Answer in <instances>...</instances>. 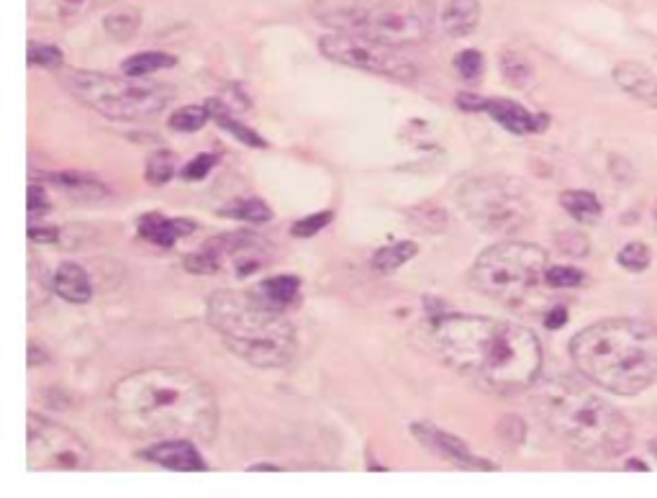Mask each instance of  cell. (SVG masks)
<instances>
[{
  "mask_svg": "<svg viewBox=\"0 0 657 498\" xmlns=\"http://www.w3.org/2000/svg\"><path fill=\"white\" fill-rule=\"evenodd\" d=\"M534 388L539 419L573 449L611 460L632 445V427L606 398L575 378H547Z\"/></svg>",
  "mask_w": 657,
  "mask_h": 498,
  "instance_id": "cell-4",
  "label": "cell"
},
{
  "mask_svg": "<svg viewBox=\"0 0 657 498\" xmlns=\"http://www.w3.org/2000/svg\"><path fill=\"white\" fill-rule=\"evenodd\" d=\"M108 3L113 0H29V16L47 23H62L85 16Z\"/></svg>",
  "mask_w": 657,
  "mask_h": 498,
  "instance_id": "cell-15",
  "label": "cell"
},
{
  "mask_svg": "<svg viewBox=\"0 0 657 498\" xmlns=\"http://www.w3.org/2000/svg\"><path fill=\"white\" fill-rule=\"evenodd\" d=\"M173 65H175V57L173 54L139 52L126 59L124 75H129V77H146V75H155V72L164 70V67H173Z\"/></svg>",
  "mask_w": 657,
  "mask_h": 498,
  "instance_id": "cell-25",
  "label": "cell"
},
{
  "mask_svg": "<svg viewBox=\"0 0 657 498\" xmlns=\"http://www.w3.org/2000/svg\"><path fill=\"white\" fill-rule=\"evenodd\" d=\"M565 321H568V311H565L563 306H557L555 311H550V314L545 316V324H547L550 329H560V326H563Z\"/></svg>",
  "mask_w": 657,
  "mask_h": 498,
  "instance_id": "cell-40",
  "label": "cell"
},
{
  "mask_svg": "<svg viewBox=\"0 0 657 498\" xmlns=\"http://www.w3.org/2000/svg\"><path fill=\"white\" fill-rule=\"evenodd\" d=\"M206 106L211 111V119H214L216 124L221 126V129H226L229 134H234L239 142L247 144V147H254V149H265L267 147L265 139H262L257 131H252L249 126H244L242 121H236V119L229 113V108L224 106L221 101H209Z\"/></svg>",
  "mask_w": 657,
  "mask_h": 498,
  "instance_id": "cell-23",
  "label": "cell"
},
{
  "mask_svg": "<svg viewBox=\"0 0 657 498\" xmlns=\"http://www.w3.org/2000/svg\"><path fill=\"white\" fill-rule=\"evenodd\" d=\"M329 221H332V211H321V214L306 216V218H298V221L290 227V234L298 236V239H308V236L319 234Z\"/></svg>",
  "mask_w": 657,
  "mask_h": 498,
  "instance_id": "cell-36",
  "label": "cell"
},
{
  "mask_svg": "<svg viewBox=\"0 0 657 498\" xmlns=\"http://www.w3.org/2000/svg\"><path fill=\"white\" fill-rule=\"evenodd\" d=\"M221 216H229L236 221H247V224H265L272 218L270 206L262 203L260 198H249V200H236L226 209H221Z\"/></svg>",
  "mask_w": 657,
  "mask_h": 498,
  "instance_id": "cell-26",
  "label": "cell"
},
{
  "mask_svg": "<svg viewBox=\"0 0 657 498\" xmlns=\"http://www.w3.org/2000/svg\"><path fill=\"white\" fill-rule=\"evenodd\" d=\"M193 229H196V224L188 218H167L162 214H146L137 221L139 236L157 245V247H173L180 236L191 234Z\"/></svg>",
  "mask_w": 657,
  "mask_h": 498,
  "instance_id": "cell-16",
  "label": "cell"
},
{
  "mask_svg": "<svg viewBox=\"0 0 657 498\" xmlns=\"http://www.w3.org/2000/svg\"><path fill=\"white\" fill-rule=\"evenodd\" d=\"M54 293L67 303L83 306L93 298V283L90 275L75 262H62L54 272Z\"/></svg>",
  "mask_w": 657,
  "mask_h": 498,
  "instance_id": "cell-18",
  "label": "cell"
},
{
  "mask_svg": "<svg viewBox=\"0 0 657 498\" xmlns=\"http://www.w3.org/2000/svg\"><path fill=\"white\" fill-rule=\"evenodd\" d=\"M226 260H229V239H226V234H221L196 252H191L182 260V265L193 275H214L218 270H224Z\"/></svg>",
  "mask_w": 657,
  "mask_h": 498,
  "instance_id": "cell-19",
  "label": "cell"
},
{
  "mask_svg": "<svg viewBox=\"0 0 657 498\" xmlns=\"http://www.w3.org/2000/svg\"><path fill=\"white\" fill-rule=\"evenodd\" d=\"M416 252H419V247L413 242H393V245H386L375 252L373 267L380 272H393V270L406 265L411 257H416Z\"/></svg>",
  "mask_w": 657,
  "mask_h": 498,
  "instance_id": "cell-24",
  "label": "cell"
},
{
  "mask_svg": "<svg viewBox=\"0 0 657 498\" xmlns=\"http://www.w3.org/2000/svg\"><path fill=\"white\" fill-rule=\"evenodd\" d=\"M103 29L108 36H113L116 41H129L139 29V11H124V13H113L103 21Z\"/></svg>",
  "mask_w": 657,
  "mask_h": 498,
  "instance_id": "cell-30",
  "label": "cell"
},
{
  "mask_svg": "<svg viewBox=\"0 0 657 498\" xmlns=\"http://www.w3.org/2000/svg\"><path fill=\"white\" fill-rule=\"evenodd\" d=\"M583 278H586V275H583L581 270L565 265L547 267V272H545V280H547L552 288H578V285L583 283Z\"/></svg>",
  "mask_w": 657,
  "mask_h": 498,
  "instance_id": "cell-35",
  "label": "cell"
},
{
  "mask_svg": "<svg viewBox=\"0 0 657 498\" xmlns=\"http://www.w3.org/2000/svg\"><path fill=\"white\" fill-rule=\"evenodd\" d=\"M480 0H449L442 13V26L449 36H467L478 29Z\"/></svg>",
  "mask_w": 657,
  "mask_h": 498,
  "instance_id": "cell-21",
  "label": "cell"
},
{
  "mask_svg": "<svg viewBox=\"0 0 657 498\" xmlns=\"http://www.w3.org/2000/svg\"><path fill=\"white\" fill-rule=\"evenodd\" d=\"M47 360V355L44 352H39V347H36L34 342L29 344V368H36L39 362H44Z\"/></svg>",
  "mask_w": 657,
  "mask_h": 498,
  "instance_id": "cell-41",
  "label": "cell"
},
{
  "mask_svg": "<svg viewBox=\"0 0 657 498\" xmlns=\"http://www.w3.org/2000/svg\"><path fill=\"white\" fill-rule=\"evenodd\" d=\"M26 449L29 470H85L93 463L83 437L39 414H29Z\"/></svg>",
  "mask_w": 657,
  "mask_h": 498,
  "instance_id": "cell-11",
  "label": "cell"
},
{
  "mask_svg": "<svg viewBox=\"0 0 657 498\" xmlns=\"http://www.w3.org/2000/svg\"><path fill=\"white\" fill-rule=\"evenodd\" d=\"M547 252L529 242H501L483 249L473 265V283L483 296L506 306H521L545 280Z\"/></svg>",
  "mask_w": 657,
  "mask_h": 498,
  "instance_id": "cell-8",
  "label": "cell"
},
{
  "mask_svg": "<svg viewBox=\"0 0 657 498\" xmlns=\"http://www.w3.org/2000/svg\"><path fill=\"white\" fill-rule=\"evenodd\" d=\"M49 290H54V280H47L44 267H39L31 260V267H29V306H31V311H34L36 306L47 303Z\"/></svg>",
  "mask_w": 657,
  "mask_h": 498,
  "instance_id": "cell-32",
  "label": "cell"
},
{
  "mask_svg": "<svg viewBox=\"0 0 657 498\" xmlns=\"http://www.w3.org/2000/svg\"><path fill=\"white\" fill-rule=\"evenodd\" d=\"M455 70L460 72V77L475 83V80H480L483 70H485V59H483V54L478 49H462L455 57Z\"/></svg>",
  "mask_w": 657,
  "mask_h": 498,
  "instance_id": "cell-33",
  "label": "cell"
},
{
  "mask_svg": "<svg viewBox=\"0 0 657 498\" xmlns=\"http://www.w3.org/2000/svg\"><path fill=\"white\" fill-rule=\"evenodd\" d=\"M262 303H267L270 308H278L285 311L288 306L298 301V293H301V280L296 275H275V278H267L262 283L252 290Z\"/></svg>",
  "mask_w": 657,
  "mask_h": 498,
  "instance_id": "cell-20",
  "label": "cell"
},
{
  "mask_svg": "<svg viewBox=\"0 0 657 498\" xmlns=\"http://www.w3.org/2000/svg\"><path fill=\"white\" fill-rule=\"evenodd\" d=\"M655 218H657V209H655Z\"/></svg>",
  "mask_w": 657,
  "mask_h": 498,
  "instance_id": "cell-42",
  "label": "cell"
},
{
  "mask_svg": "<svg viewBox=\"0 0 657 498\" xmlns=\"http://www.w3.org/2000/svg\"><path fill=\"white\" fill-rule=\"evenodd\" d=\"M457 200L467 218L488 234L516 232L532 216L524 185L506 175H480L467 180L460 188Z\"/></svg>",
  "mask_w": 657,
  "mask_h": 498,
  "instance_id": "cell-9",
  "label": "cell"
},
{
  "mask_svg": "<svg viewBox=\"0 0 657 498\" xmlns=\"http://www.w3.org/2000/svg\"><path fill=\"white\" fill-rule=\"evenodd\" d=\"M570 360L593 386L637 396L657 383V326L640 319H604L570 339Z\"/></svg>",
  "mask_w": 657,
  "mask_h": 498,
  "instance_id": "cell-3",
  "label": "cell"
},
{
  "mask_svg": "<svg viewBox=\"0 0 657 498\" xmlns=\"http://www.w3.org/2000/svg\"><path fill=\"white\" fill-rule=\"evenodd\" d=\"M413 437L427 447L429 452L439 455L447 463L457 465V467H478V470H496V463L478 458L470 447L462 442L460 437L447 434L444 429L434 427V424H413L411 427Z\"/></svg>",
  "mask_w": 657,
  "mask_h": 498,
  "instance_id": "cell-12",
  "label": "cell"
},
{
  "mask_svg": "<svg viewBox=\"0 0 657 498\" xmlns=\"http://www.w3.org/2000/svg\"><path fill=\"white\" fill-rule=\"evenodd\" d=\"M483 111L488 116H493V121L511 134H537V131L547 129V116H537L506 98H483Z\"/></svg>",
  "mask_w": 657,
  "mask_h": 498,
  "instance_id": "cell-14",
  "label": "cell"
},
{
  "mask_svg": "<svg viewBox=\"0 0 657 498\" xmlns=\"http://www.w3.org/2000/svg\"><path fill=\"white\" fill-rule=\"evenodd\" d=\"M614 83H617L624 93L640 98L642 103L657 108L655 72H650L647 67L637 65V62H619V65L614 67Z\"/></svg>",
  "mask_w": 657,
  "mask_h": 498,
  "instance_id": "cell-17",
  "label": "cell"
},
{
  "mask_svg": "<svg viewBox=\"0 0 657 498\" xmlns=\"http://www.w3.org/2000/svg\"><path fill=\"white\" fill-rule=\"evenodd\" d=\"M206 316L231 352L254 368L278 370L296 357L298 339L293 324L254 293L216 290L209 296Z\"/></svg>",
  "mask_w": 657,
  "mask_h": 498,
  "instance_id": "cell-5",
  "label": "cell"
},
{
  "mask_svg": "<svg viewBox=\"0 0 657 498\" xmlns=\"http://www.w3.org/2000/svg\"><path fill=\"white\" fill-rule=\"evenodd\" d=\"M144 175L146 180L152 182V185H164V182H170L173 175H175V155L173 152H155L149 160H146V170H144Z\"/></svg>",
  "mask_w": 657,
  "mask_h": 498,
  "instance_id": "cell-29",
  "label": "cell"
},
{
  "mask_svg": "<svg viewBox=\"0 0 657 498\" xmlns=\"http://www.w3.org/2000/svg\"><path fill=\"white\" fill-rule=\"evenodd\" d=\"M111 416L131 440H203L218 427V404L206 380L182 368H144L111 391Z\"/></svg>",
  "mask_w": 657,
  "mask_h": 498,
  "instance_id": "cell-1",
  "label": "cell"
},
{
  "mask_svg": "<svg viewBox=\"0 0 657 498\" xmlns=\"http://www.w3.org/2000/svg\"><path fill=\"white\" fill-rule=\"evenodd\" d=\"M429 339L447 368L485 391L532 388L542 370L539 339L514 321L442 314L429 324Z\"/></svg>",
  "mask_w": 657,
  "mask_h": 498,
  "instance_id": "cell-2",
  "label": "cell"
},
{
  "mask_svg": "<svg viewBox=\"0 0 657 498\" xmlns=\"http://www.w3.org/2000/svg\"><path fill=\"white\" fill-rule=\"evenodd\" d=\"M65 62L62 49H57L52 44H29V65H39V67H59Z\"/></svg>",
  "mask_w": 657,
  "mask_h": 498,
  "instance_id": "cell-34",
  "label": "cell"
},
{
  "mask_svg": "<svg viewBox=\"0 0 657 498\" xmlns=\"http://www.w3.org/2000/svg\"><path fill=\"white\" fill-rule=\"evenodd\" d=\"M62 85L111 121H146L162 113L175 98V88L129 75L124 80L103 72L72 70L65 75Z\"/></svg>",
  "mask_w": 657,
  "mask_h": 498,
  "instance_id": "cell-7",
  "label": "cell"
},
{
  "mask_svg": "<svg viewBox=\"0 0 657 498\" xmlns=\"http://www.w3.org/2000/svg\"><path fill=\"white\" fill-rule=\"evenodd\" d=\"M650 260H653V254H650L647 245H642V242H629V245H624V247L619 249V254H617V262H619L624 270H632V272L647 270V267H650Z\"/></svg>",
  "mask_w": 657,
  "mask_h": 498,
  "instance_id": "cell-31",
  "label": "cell"
},
{
  "mask_svg": "<svg viewBox=\"0 0 657 498\" xmlns=\"http://www.w3.org/2000/svg\"><path fill=\"white\" fill-rule=\"evenodd\" d=\"M47 211H49V196H47V191L39 182H31L29 185V216H31V221L39 214H47Z\"/></svg>",
  "mask_w": 657,
  "mask_h": 498,
  "instance_id": "cell-38",
  "label": "cell"
},
{
  "mask_svg": "<svg viewBox=\"0 0 657 498\" xmlns=\"http://www.w3.org/2000/svg\"><path fill=\"white\" fill-rule=\"evenodd\" d=\"M314 16L342 34L404 47L429 39L434 29V0H316Z\"/></svg>",
  "mask_w": 657,
  "mask_h": 498,
  "instance_id": "cell-6",
  "label": "cell"
},
{
  "mask_svg": "<svg viewBox=\"0 0 657 498\" xmlns=\"http://www.w3.org/2000/svg\"><path fill=\"white\" fill-rule=\"evenodd\" d=\"M216 157L214 155H198L196 160H191L182 167V178L185 180H203L211 170H214Z\"/></svg>",
  "mask_w": 657,
  "mask_h": 498,
  "instance_id": "cell-37",
  "label": "cell"
},
{
  "mask_svg": "<svg viewBox=\"0 0 657 498\" xmlns=\"http://www.w3.org/2000/svg\"><path fill=\"white\" fill-rule=\"evenodd\" d=\"M211 119V111L209 106H182L178 108L173 116H170V129L173 131H180V134H193V131H200L206 121Z\"/></svg>",
  "mask_w": 657,
  "mask_h": 498,
  "instance_id": "cell-27",
  "label": "cell"
},
{
  "mask_svg": "<svg viewBox=\"0 0 657 498\" xmlns=\"http://www.w3.org/2000/svg\"><path fill=\"white\" fill-rule=\"evenodd\" d=\"M144 460L149 463L162 465L167 470H206V460L200 458V452L196 449V445L185 437L180 440H160L157 445L146 447L142 452Z\"/></svg>",
  "mask_w": 657,
  "mask_h": 498,
  "instance_id": "cell-13",
  "label": "cell"
},
{
  "mask_svg": "<svg viewBox=\"0 0 657 498\" xmlns=\"http://www.w3.org/2000/svg\"><path fill=\"white\" fill-rule=\"evenodd\" d=\"M560 203L568 211L570 218H575L578 224H596L601 218V214H604L599 198L588 193V191H565L560 196Z\"/></svg>",
  "mask_w": 657,
  "mask_h": 498,
  "instance_id": "cell-22",
  "label": "cell"
},
{
  "mask_svg": "<svg viewBox=\"0 0 657 498\" xmlns=\"http://www.w3.org/2000/svg\"><path fill=\"white\" fill-rule=\"evenodd\" d=\"M501 72H503V77H506L511 85H519V88H524L534 75L529 59L521 57L519 52L501 54Z\"/></svg>",
  "mask_w": 657,
  "mask_h": 498,
  "instance_id": "cell-28",
  "label": "cell"
},
{
  "mask_svg": "<svg viewBox=\"0 0 657 498\" xmlns=\"http://www.w3.org/2000/svg\"><path fill=\"white\" fill-rule=\"evenodd\" d=\"M321 54L337 65H347V67H357V70L375 72V75H386L398 83H413L416 80V65L411 62V57L401 52V47H393L377 39H368V36L357 34H337L324 36L319 41Z\"/></svg>",
  "mask_w": 657,
  "mask_h": 498,
  "instance_id": "cell-10",
  "label": "cell"
},
{
  "mask_svg": "<svg viewBox=\"0 0 657 498\" xmlns=\"http://www.w3.org/2000/svg\"><path fill=\"white\" fill-rule=\"evenodd\" d=\"M59 236H62V232L54 229V227H49V229H47V227L39 229L36 224L29 227V239H31V242H47V245H54V242H59Z\"/></svg>",
  "mask_w": 657,
  "mask_h": 498,
  "instance_id": "cell-39",
  "label": "cell"
}]
</instances>
